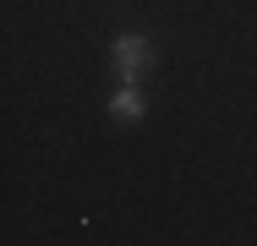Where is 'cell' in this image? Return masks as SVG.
<instances>
[{"label": "cell", "mask_w": 257, "mask_h": 246, "mask_svg": "<svg viewBox=\"0 0 257 246\" xmlns=\"http://www.w3.org/2000/svg\"><path fill=\"white\" fill-rule=\"evenodd\" d=\"M109 66H115V88H137L154 71V44L143 33H115L109 39Z\"/></svg>", "instance_id": "obj_1"}, {"label": "cell", "mask_w": 257, "mask_h": 246, "mask_svg": "<svg viewBox=\"0 0 257 246\" xmlns=\"http://www.w3.org/2000/svg\"><path fill=\"white\" fill-rule=\"evenodd\" d=\"M109 115H115V120H143V115H148V98L137 93V88H115V93H109Z\"/></svg>", "instance_id": "obj_2"}]
</instances>
